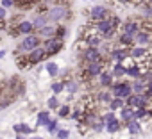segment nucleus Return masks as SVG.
Masks as SVG:
<instances>
[{
	"label": "nucleus",
	"mask_w": 152,
	"mask_h": 139,
	"mask_svg": "<svg viewBox=\"0 0 152 139\" xmlns=\"http://www.w3.org/2000/svg\"><path fill=\"white\" fill-rule=\"evenodd\" d=\"M129 55L132 57V59H138V61H143V59H147L148 55H150V52L145 48V46H141V45H138V46H134L131 52H129Z\"/></svg>",
	"instance_id": "nucleus-13"
},
{
	"label": "nucleus",
	"mask_w": 152,
	"mask_h": 139,
	"mask_svg": "<svg viewBox=\"0 0 152 139\" xmlns=\"http://www.w3.org/2000/svg\"><path fill=\"white\" fill-rule=\"evenodd\" d=\"M9 88L15 91V95H22L23 91H25V84L18 79V77H13L11 79V82H9Z\"/></svg>",
	"instance_id": "nucleus-16"
},
{
	"label": "nucleus",
	"mask_w": 152,
	"mask_h": 139,
	"mask_svg": "<svg viewBox=\"0 0 152 139\" xmlns=\"http://www.w3.org/2000/svg\"><path fill=\"white\" fill-rule=\"evenodd\" d=\"M134 41H136L138 45L145 46V45H148V43L152 41V32L147 30V29H140V30L134 34Z\"/></svg>",
	"instance_id": "nucleus-9"
},
{
	"label": "nucleus",
	"mask_w": 152,
	"mask_h": 139,
	"mask_svg": "<svg viewBox=\"0 0 152 139\" xmlns=\"http://www.w3.org/2000/svg\"><path fill=\"white\" fill-rule=\"evenodd\" d=\"M6 57V50H0V59H4Z\"/></svg>",
	"instance_id": "nucleus-43"
},
{
	"label": "nucleus",
	"mask_w": 152,
	"mask_h": 139,
	"mask_svg": "<svg viewBox=\"0 0 152 139\" xmlns=\"http://www.w3.org/2000/svg\"><path fill=\"white\" fill-rule=\"evenodd\" d=\"M57 128H59V127H57V121H56V119H50V121L47 123V130H48L50 134H56Z\"/></svg>",
	"instance_id": "nucleus-38"
},
{
	"label": "nucleus",
	"mask_w": 152,
	"mask_h": 139,
	"mask_svg": "<svg viewBox=\"0 0 152 139\" xmlns=\"http://www.w3.org/2000/svg\"><path fill=\"white\" fill-rule=\"evenodd\" d=\"M47 107H48V109H59V100H57V96H56V95L48 98V102H47Z\"/></svg>",
	"instance_id": "nucleus-35"
},
{
	"label": "nucleus",
	"mask_w": 152,
	"mask_h": 139,
	"mask_svg": "<svg viewBox=\"0 0 152 139\" xmlns=\"http://www.w3.org/2000/svg\"><path fill=\"white\" fill-rule=\"evenodd\" d=\"M57 114H59V118H66L70 114V105H59Z\"/></svg>",
	"instance_id": "nucleus-37"
},
{
	"label": "nucleus",
	"mask_w": 152,
	"mask_h": 139,
	"mask_svg": "<svg viewBox=\"0 0 152 139\" xmlns=\"http://www.w3.org/2000/svg\"><path fill=\"white\" fill-rule=\"evenodd\" d=\"M104 72V62L102 61H95V62H88L86 70H84V77L88 79H95Z\"/></svg>",
	"instance_id": "nucleus-5"
},
{
	"label": "nucleus",
	"mask_w": 152,
	"mask_h": 139,
	"mask_svg": "<svg viewBox=\"0 0 152 139\" xmlns=\"http://www.w3.org/2000/svg\"><path fill=\"white\" fill-rule=\"evenodd\" d=\"M54 36L59 38V39H64V36H66V27H63V25L56 27V34H54Z\"/></svg>",
	"instance_id": "nucleus-36"
},
{
	"label": "nucleus",
	"mask_w": 152,
	"mask_h": 139,
	"mask_svg": "<svg viewBox=\"0 0 152 139\" xmlns=\"http://www.w3.org/2000/svg\"><path fill=\"white\" fill-rule=\"evenodd\" d=\"M36 2H38V0H36Z\"/></svg>",
	"instance_id": "nucleus-48"
},
{
	"label": "nucleus",
	"mask_w": 152,
	"mask_h": 139,
	"mask_svg": "<svg viewBox=\"0 0 152 139\" xmlns=\"http://www.w3.org/2000/svg\"><path fill=\"white\" fill-rule=\"evenodd\" d=\"M16 64H18V68L20 70H27V68H31V59H29V54H18V57H16Z\"/></svg>",
	"instance_id": "nucleus-19"
},
{
	"label": "nucleus",
	"mask_w": 152,
	"mask_h": 139,
	"mask_svg": "<svg viewBox=\"0 0 152 139\" xmlns=\"http://www.w3.org/2000/svg\"><path fill=\"white\" fill-rule=\"evenodd\" d=\"M109 16H111V14H109V9L104 7V6H95V7H91V11H90V18H91L93 22H100V20L109 18Z\"/></svg>",
	"instance_id": "nucleus-8"
},
{
	"label": "nucleus",
	"mask_w": 152,
	"mask_h": 139,
	"mask_svg": "<svg viewBox=\"0 0 152 139\" xmlns=\"http://www.w3.org/2000/svg\"><path fill=\"white\" fill-rule=\"evenodd\" d=\"M43 48L47 50V55H54V54H57L59 50H63V39H59V38L54 36V38H50V39L45 41Z\"/></svg>",
	"instance_id": "nucleus-6"
},
{
	"label": "nucleus",
	"mask_w": 152,
	"mask_h": 139,
	"mask_svg": "<svg viewBox=\"0 0 152 139\" xmlns=\"http://www.w3.org/2000/svg\"><path fill=\"white\" fill-rule=\"evenodd\" d=\"M106 130H107L109 134H115V132H118V130H120V119H116V118H111V119H107V121H106Z\"/></svg>",
	"instance_id": "nucleus-26"
},
{
	"label": "nucleus",
	"mask_w": 152,
	"mask_h": 139,
	"mask_svg": "<svg viewBox=\"0 0 152 139\" xmlns=\"http://www.w3.org/2000/svg\"><path fill=\"white\" fill-rule=\"evenodd\" d=\"M95 27H97V30H99L102 39H111L116 34V30L122 27V20L118 16H109V18H104V20L97 22Z\"/></svg>",
	"instance_id": "nucleus-1"
},
{
	"label": "nucleus",
	"mask_w": 152,
	"mask_h": 139,
	"mask_svg": "<svg viewBox=\"0 0 152 139\" xmlns=\"http://www.w3.org/2000/svg\"><path fill=\"white\" fill-rule=\"evenodd\" d=\"M0 6H2V7H13L15 6V0H0Z\"/></svg>",
	"instance_id": "nucleus-40"
},
{
	"label": "nucleus",
	"mask_w": 152,
	"mask_h": 139,
	"mask_svg": "<svg viewBox=\"0 0 152 139\" xmlns=\"http://www.w3.org/2000/svg\"><path fill=\"white\" fill-rule=\"evenodd\" d=\"M118 39H120V45H122V46H125V48H129V46H132V45L136 43V41H134V36L125 34V32H122Z\"/></svg>",
	"instance_id": "nucleus-27"
},
{
	"label": "nucleus",
	"mask_w": 152,
	"mask_h": 139,
	"mask_svg": "<svg viewBox=\"0 0 152 139\" xmlns=\"http://www.w3.org/2000/svg\"><path fill=\"white\" fill-rule=\"evenodd\" d=\"M124 105H125V100L120 98V96H113V100L109 102V109H111V111H118V109H122Z\"/></svg>",
	"instance_id": "nucleus-30"
},
{
	"label": "nucleus",
	"mask_w": 152,
	"mask_h": 139,
	"mask_svg": "<svg viewBox=\"0 0 152 139\" xmlns=\"http://www.w3.org/2000/svg\"><path fill=\"white\" fill-rule=\"evenodd\" d=\"M131 86H132V93H136V95H143L145 89H147V82H145L141 77L134 79V82H132Z\"/></svg>",
	"instance_id": "nucleus-17"
},
{
	"label": "nucleus",
	"mask_w": 152,
	"mask_h": 139,
	"mask_svg": "<svg viewBox=\"0 0 152 139\" xmlns=\"http://www.w3.org/2000/svg\"><path fill=\"white\" fill-rule=\"evenodd\" d=\"M31 139H41V137H39V135H34V137H31Z\"/></svg>",
	"instance_id": "nucleus-45"
},
{
	"label": "nucleus",
	"mask_w": 152,
	"mask_h": 139,
	"mask_svg": "<svg viewBox=\"0 0 152 139\" xmlns=\"http://www.w3.org/2000/svg\"><path fill=\"white\" fill-rule=\"evenodd\" d=\"M111 73H113V77H124V75H127V66L124 62H115Z\"/></svg>",
	"instance_id": "nucleus-23"
},
{
	"label": "nucleus",
	"mask_w": 152,
	"mask_h": 139,
	"mask_svg": "<svg viewBox=\"0 0 152 139\" xmlns=\"http://www.w3.org/2000/svg\"><path fill=\"white\" fill-rule=\"evenodd\" d=\"M16 139H25V137L23 135H16Z\"/></svg>",
	"instance_id": "nucleus-44"
},
{
	"label": "nucleus",
	"mask_w": 152,
	"mask_h": 139,
	"mask_svg": "<svg viewBox=\"0 0 152 139\" xmlns=\"http://www.w3.org/2000/svg\"><path fill=\"white\" fill-rule=\"evenodd\" d=\"M47 72H48V75H50V77H56V75L59 73V66H57L56 62H52V61H50V62H47Z\"/></svg>",
	"instance_id": "nucleus-32"
},
{
	"label": "nucleus",
	"mask_w": 152,
	"mask_h": 139,
	"mask_svg": "<svg viewBox=\"0 0 152 139\" xmlns=\"http://www.w3.org/2000/svg\"><path fill=\"white\" fill-rule=\"evenodd\" d=\"M57 2H59V4H63V2H64V0H57Z\"/></svg>",
	"instance_id": "nucleus-46"
},
{
	"label": "nucleus",
	"mask_w": 152,
	"mask_h": 139,
	"mask_svg": "<svg viewBox=\"0 0 152 139\" xmlns=\"http://www.w3.org/2000/svg\"><path fill=\"white\" fill-rule=\"evenodd\" d=\"M109 57H111L115 62H124V61L129 57V52H127V48H125V46H120V48H113V50L109 52Z\"/></svg>",
	"instance_id": "nucleus-11"
},
{
	"label": "nucleus",
	"mask_w": 152,
	"mask_h": 139,
	"mask_svg": "<svg viewBox=\"0 0 152 139\" xmlns=\"http://www.w3.org/2000/svg\"><path fill=\"white\" fill-rule=\"evenodd\" d=\"M13 130L16 132V134H32V128L29 127V125H25V123H18V125H15L13 127Z\"/></svg>",
	"instance_id": "nucleus-31"
},
{
	"label": "nucleus",
	"mask_w": 152,
	"mask_h": 139,
	"mask_svg": "<svg viewBox=\"0 0 152 139\" xmlns=\"http://www.w3.org/2000/svg\"><path fill=\"white\" fill-rule=\"evenodd\" d=\"M113 73L111 72H102L100 75H99V82H100V86L102 88H111L113 86Z\"/></svg>",
	"instance_id": "nucleus-15"
},
{
	"label": "nucleus",
	"mask_w": 152,
	"mask_h": 139,
	"mask_svg": "<svg viewBox=\"0 0 152 139\" xmlns=\"http://www.w3.org/2000/svg\"><path fill=\"white\" fill-rule=\"evenodd\" d=\"M39 41H41V38H39V36L27 34V36L23 38V41L18 45V48H16V55H18V54H29L32 48L39 46Z\"/></svg>",
	"instance_id": "nucleus-3"
},
{
	"label": "nucleus",
	"mask_w": 152,
	"mask_h": 139,
	"mask_svg": "<svg viewBox=\"0 0 152 139\" xmlns=\"http://www.w3.org/2000/svg\"><path fill=\"white\" fill-rule=\"evenodd\" d=\"M36 6V0H15V7L22 9V11H29Z\"/></svg>",
	"instance_id": "nucleus-22"
},
{
	"label": "nucleus",
	"mask_w": 152,
	"mask_h": 139,
	"mask_svg": "<svg viewBox=\"0 0 152 139\" xmlns=\"http://www.w3.org/2000/svg\"><path fill=\"white\" fill-rule=\"evenodd\" d=\"M127 130H129V134L138 135V134L141 132V125H140V121H138V119H131V121L127 123Z\"/></svg>",
	"instance_id": "nucleus-29"
},
{
	"label": "nucleus",
	"mask_w": 152,
	"mask_h": 139,
	"mask_svg": "<svg viewBox=\"0 0 152 139\" xmlns=\"http://www.w3.org/2000/svg\"><path fill=\"white\" fill-rule=\"evenodd\" d=\"M140 29H141V23L136 22V20H129V22H124V23H122V32L131 34V36H134Z\"/></svg>",
	"instance_id": "nucleus-12"
},
{
	"label": "nucleus",
	"mask_w": 152,
	"mask_h": 139,
	"mask_svg": "<svg viewBox=\"0 0 152 139\" xmlns=\"http://www.w3.org/2000/svg\"><path fill=\"white\" fill-rule=\"evenodd\" d=\"M127 75H129V77H132V79L141 77V68H140L138 61H134L132 64H129V66H127Z\"/></svg>",
	"instance_id": "nucleus-20"
},
{
	"label": "nucleus",
	"mask_w": 152,
	"mask_h": 139,
	"mask_svg": "<svg viewBox=\"0 0 152 139\" xmlns=\"http://www.w3.org/2000/svg\"><path fill=\"white\" fill-rule=\"evenodd\" d=\"M109 89H111V95H113V96H120V98H124V100L132 95V86H131L129 82H116V84H113Z\"/></svg>",
	"instance_id": "nucleus-4"
},
{
	"label": "nucleus",
	"mask_w": 152,
	"mask_h": 139,
	"mask_svg": "<svg viewBox=\"0 0 152 139\" xmlns=\"http://www.w3.org/2000/svg\"><path fill=\"white\" fill-rule=\"evenodd\" d=\"M147 2H148V4H150V6H152V0H147Z\"/></svg>",
	"instance_id": "nucleus-47"
},
{
	"label": "nucleus",
	"mask_w": 152,
	"mask_h": 139,
	"mask_svg": "<svg viewBox=\"0 0 152 139\" xmlns=\"http://www.w3.org/2000/svg\"><path fill=\"white\" fill-rule=\"evenodd\" d=\"M54 34H56V27L54 25H45V27H41V29H38V36L39 38H43V39H50V38H54Z\"/></svg>",
	"instance_id": "nucleus-14"
},
{
	"label": "nucleus",
	"mask_w": 152,
	"mask_h": 139,
	"mask_svg": "<svg viewBox=\"0 0 152 139\" xmlns=\"http://www.w3.org/2000/svg\"><path fill=\"white\" fill-rule=\"evenodd\" d=\"M50 119H52V118H50V112H48V111H41V112H38L36 125H38V127H47V123H48Z\"/></svg>",
	"instance_id": "nucleus-25"
},
{
	"label": "nucleus",
	"mask_w": 152,
	"mask_h": 139,
	"mask_svg": "<svg viewBox=\"0 0 152 139\" xmlns=\"http://www.w3.org/2000/svg\"><path fill=\"white\" fill-rule=\"evenodd\" d=\"M56 137H57V139H68V137H70V132H68L66 128H57Z\"/></svg>",
	"instance_id": "nucleus-39"
},
{
	"label": "nucleus",
	"mask_w": 152,
	"mask_h": 139,
	"mask_svg": "<svg viewBox=\"0 0 152 139\" xmlns=\"http://www.w3.org/2000/svg\"><path fill=\"white\" fill-rule=\"evenodd\" d=\"M6 14H7V9L0 6V20H6Z\"/></svg>",
	"instance_id": "nucleus-41"
},
{
	"label": "nucleus",
	"mask_w": 152,
	"mask_h": 139,
	"mask_svg": "<svg viewBox=\"0 0 152 139\" xmlns=\"http://www.w3.org/2000/svg\"><path fill=\"white\" fill-rule=\"evenodd\" d=\"M18 32L20 34H23V36H27V34H32L34 32V25H32V22H20L18 23Z\"/></svg>",
	"instance_id": "nucleus-21"
},
{
	"label": "nucleus",
	"mask_w": 152,
	"mask_h": 139,
	"mask_svg": "<svg viewBox=\"0 0 152 139\" xmlns=\"http://www.w3.org/2000/svg\"><path fill=\"white\" fill-rule=\"evenodd\" d=\"M113 100V95L109 93V91H100L99 93V102H102V104H109Z\"/></svg>",
	"instance_id": "nucleus-33"
},
{
	"label": "nucleus",
	"mask_w": 152,
	"mask_h": 139,
	"mask_svg": "<svg viewBox=\"0 0 152 139\" xmlns=\"http://www.w3.org/2000/svg\"><path fill=\"white\" fill-rule=\"evenodd\" d=\"M83 59H84L86 62L102 61V54H100V48H99V46H88V48L83 52Z\"/></svg>",
	"instance_id": "nucleus-7"
},
{
	"label": "nucleus",
	"mask_w": 152,
	"mask_h": 139,
	"mask_svg": "<svg viewBox=\"0 0 152 139\" xmlns=\"http://www.w3.org/2000/svg\"><path fill=\"white\" fill-rule=\"evenodd\" d=\"M45 57H47V50H45L43 46H36V48H32V50L29 52V59H31V62H32V64L41 62Z\"/></svg>",
	"instance_id": "nucleus-10"
},
{
	"label": "nucleus",
	"mask_w": 152,
	"mask_h": 139,
	"mask_svg": "<svg viewBox=\"0 0 152 139\" xmlns=\"http://www.w3.org/2000/svg\"><path fill=\"white\" fill-rule=\"evenodd\" d=\"M79 88H81V84L75 80V79H70V80H66V82H64V91H66V93H70V95L77 93V91H79Z\"/></svg>",
	"instance_id": "nucleus-24"
},
{
	"label": "nucleus",
	"mask_w": 152,
	"mask_h": 139,
	"mask_svg": "<svg viewBox=\"0 0 152 139\" xmlns=\"http://www.w3.org/2000/svg\"><path fill=\"white\" fill-rule=\"evenodd\" d=\"M63 91H64V82H54L52 84V93L54 95H59Z\"/></svg>",
	"instance_id": "nucleus-34"
},
{
	"label": "nucleus",
	"mask_w": 152,
	"mask_h": 139,
	"mask_svg": "<svg viewBox=\"0 0 152 139\" xmlns=\"http://www.w3.org/2000/svg\"><path fill=\"white\" fill-rule=\"evenodd\" d=\"M47 22H48V16L47 14H38L34 20H32V25H34V30H38V29H41V27H45L47 25Z\"/></svg>",
	"instance_id": "nucleus-28"
},
{
	"label": "nucleus",
	"mask_w": 152,
	"mask_h": 139,
	"mask_svg": "<svg viewBox=\"0 0 152 139\" xmlns=\"http://www.w3.org/2000/svg\"><path fill=\"white\" fill-rule=\"evenodd\" d=\"M43 2H45V4H56L57 0H43Z\"/></svg>",
	"instance_id": "nucleus-42"
},
{
	"label": "nucleus",
	"mask_w": 152,
	"mask_h": 139,
	"mask_svg": "<svg viewBox=\"0 0 152 139\" xmlns=\"http://www.w3.org/2000/svg\"><path fill=\"white\" fill-rule=\"evenodd\" d=\"M47 16H48V22L57 23V22H61V20H64L68 16V7L64 4H54L52 7H48Z\"/></svg>",
	"instance_id": "nucleus-2"
},
{
	"label": "nucleus",
	"mask_w": 152,
	"mask_h": 139,
	"mask_svg": "<svg viewBox=\"0 0 152 139\" xmlns=\"http://www.w3.org/2000/svg\"><path fill=\"white\" fill-rule=\"evenodd\" d=\"M120 111H122V112H120V119H122V121H125V125H127L131 119H134V109H132V107L124 105Z\"/></svg>",
	"instance_id": "nucleus-18"
}]
</instances>
